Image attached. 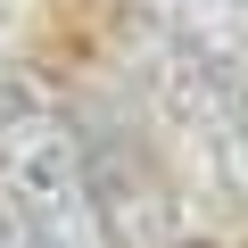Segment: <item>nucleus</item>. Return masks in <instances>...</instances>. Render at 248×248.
<instances>
[{
  "mask_svg": "<svg viewBox=\"0 0 248 248\" xmlns=\"http://www.w3.org/2000/svg\"><path fill=\"white\" fill-rule=\"evenodd\" d=\"M133 17L157 42H174V50L248 83V0H133Z\"/></svg>",
  "mask_w": 248,
  "mask_h": 248,
  "instance_id": "3",
  "label": "nucleus"
},
{
  "mask_svg": "<svg viewBox=\"0 0 248 248\" xmlns=\"http://www.w3.org/2000/svg\"><path fill=\"white\" fill-rule=\"evenodd\" d=\"M0 190L17 199V215L50 248H108L83 133H75V116L42 83H25V75L0 83Z\"/></svg>",
  "mask_w": 248,
  "mask_h": 248,
  "instance_id": "1",
  "label": "nucleus"
},
{
  "mask_svg": "<svg viewBox=\"0 0 248 248\" xmlns=\"http://www.w3.org/2000/svg\"><path fill=\"white\" fill-rule=\"evenodd\" d=\"M141 83H149V108L207 157L215 190L248 207V83L207 66V58H190V50H174V42H157V33H149Z\"/></svg>",
  "mask_w": 248,
  "mask_h": 248,
  "instance_id": "2",
  "label": "nucleus"
}]
</instances>
